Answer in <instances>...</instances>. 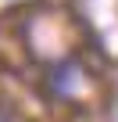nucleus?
<instances>
[{
	"mask_svg": "<svg viewBox=\"0 0 118 122\" xmlns=\"http://www.w3.org/2000/svg\"><path fill=\"white\" fill-rule=\"evenodd\" d=\"M79 86H82V65L75 57H68V61H61V65L50 68V93L54 97L68 101V97L79 93Z\"/></svg>",
	"mask_w": 118,
	"mask_h": 122,
	"instance_id": "f257e3e1",
	"label": "nucleus"
},
{
	"mask_svg": "<svg viewBox=\"0 0 118 122\" xmlns=\"http://www.w3.org/2000/svg\"><path fill=\"white\" fill-rule=\"evenodd\" d=\"M0 122H11V118H7V115H4V111H0Z\"/></svg>",
	"mask_w": 118,
	"mask_h": 122,
	"instance_id": "f03ea898",
	"label": "nucleus"
}]
</instances>
